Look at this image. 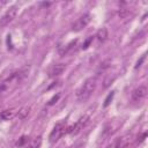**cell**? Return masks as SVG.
Returning a JSON list of instances; mask_svg holds the SVG:
<instances>
[{
	"label": "cell",
	"instance_id": "2",
	"mask_svg": "<svg viewBox=\"0 0 148 148\" xmlns=\"http://www.w3.org/2000/svg\"><path fill=\"white\" fill-rule=\"evenodd\" d=\"M96 86H97V80L96 77H89L87 79L83 84L81 86V88L77 90L76 92V97H77V101L79 102H86L91 95L92 92L95 91L96 89Z\"/></svg>",
	"mask_w": 148,
	"mask_h": 148
},
{
	"label": "cell",
	"instance_id": "10",
	"mask_svg": "<svg viewBox=\"0 0 148 148\" xmlns=\"http://www.w3.org/2000/svg\"><path fill=\"white\" fill-rule=\"evenodd\" d=\"M108 37H109V32L106 28H101L96 34V38L99 43H104L108 39Z\"/></svg>",
	"mask_w": 148,
	"mask_h": 148
},
{
	"label": "cell",
	"instance_id": "3",
	"mask_svg": "<svg viewBox=\"0 0 148 148\" xmlns=\"http://www.w3.org/2000/svg\"><path fill=\"white\" fill-rule=\"evenodd\" d=\"M66 130H67V127H66V123H65V121H59V123H57V124L54 125V127L52 128L50 135H49V141H50L51 143L57 142V141L66 133Z\"/></svg>",
	"mask_w": 148,
	"mask_h": 148
},
{
	"label": "cell",
	"instance_id": "9",
	"mask_svg": "<svg viewBox=\"0 0 148 148\" xmlns=\"http://www.w3.org/2000/svg\"><path fill=\"white\" fill-rule=\"evenodd\" d=\"M16 114L14 109H8V110H3L0 112V119L1 120H10L12 118H14Z\"/></svg>",
	"mask_w": 148,
	"mask_h": 148
},
{
	"label": "cell",
	"instance_id": "16",
	"mask_svg": "<svg viewBox=\"0 0 148 148\" xmlns=\"http://www.w3.org/2000/svg\"><path fill=\"white\" fill-rule=\"evenodd\" d=\"M127 14H128V10H127V9H120V10L118 12V15H119L121 18H123V17H125Z\"/></svg>",
	"mask_w": 148,
	"mask_h": 148
},
{
	"label": "cell",
	"instance_id": "4",
	"mask_svg": "<svg viewBox=\"0 0 148 148\" xmlns=\"http://www.w3.org/2000/svg\"><path fill=\"white\" fill-rule=\"evenodd\" d=\"M88 121H89V117L88 116H83V117H81L79 120H76V123L74 124V125H72L71 127H68L67 130H66V133H68V134H77V133H80L82 130H83V127L88 124Z\"/></svg>",
	"mask_w": 148,
	"mask_h": 148
},
{
	"label": "cell",
	"instance_id": "13",
	"mask_svg": "<svg viewBox=\"0 0 148 148\" xmlns=\"http://www.w3.org/2000/svg\"><path fill=\"white\" fill-rule=\"evenodd\" d=\"M29 110H30V108H28V106L22 108V109H21V110L17 112V117H18V118H21V119L25 118V117L29 114Z\"/></svg>",
	"mask_w": 148,
	"mask_h": 148
},
{
	"label": "cell",
	"instance_id": "18",
	"mask_svg": "<svg viewBox=\"0 0 148 148\" xmlns=\"http://www.w3.org/2000/svg\"><path fill=\"white\" fill-rule=\"evenodd\" d=\"M145 60V56H142L141 57V59L140 60H138V62H136V65H135V68H139L140 66H141V64H142V61Z\"/></svg>",
	"mask_w": 148,
	"mask_h": 148
},
{
	"label": "cell",
	"instance_id": "5",
	"mask_svg": "<svg viewBox=\"0 0 148 148\" xmlns=\"http://www.w3.org/2000/svg\"><path fill=\"white\" fill-rule=\"evenodd\" d=\"M17 14V7L16 6H10L6 13L2 15V17L0 18V27H6L7 24H9L16 16Z\"/></svg>",
	"mask_w": 148,
	"mask_h": 148
},
{
	"label": "cell",
	"instance_id": "7",
	"mask_svg": "<svg viewBox=\"0 0 148 148\" xmlns=\"http://www.w3.org/2000/svg\"><path fill=\"white\" fill-rule=\"evenodd\" d=\"M147 95V87L146 86H139L135 88L132 92V99L134 102H141Z\"/></svg>",
	"mask_w": 148,
	"mask_h": 148
},
{
	"label": "cell",
	"instance_id": "14",
	"mask_svg": "<svg viewBox=\"0 0 148 148\" xmlns=\"http://www.w3.org/2000/svg\"><path fill=\"white\" fill-rule=\"evenodd\" d=\"M113 95H114V92H113V91H111V92L108 95V97L105 98L104 104H103V106H104V108H106V106H108V105L111 103V101H112V98H113Z\"/></svg>",
	"mask_w": 148,
	"mask_h": 148
},
{
	"label": "cell",
	"instance_id": "1",
	"mask_svg": "<svg viewBox=\"0 0 148 148\" xmlns=\"http://www.w3.org/2000/svg\"><path fill=\"white\" fill-rule=\"evenodd\" d=\"M27 74H28V71L25 68L10 73L7 77H5L0 82V95H7L13 90H15L21 84V82L25 79Z\"/></svg>",
	"mask_w": 148,
	"mask_h": 148
},
{
	"label": "cell",
	"instance_id": "6",
	"mask_svg": "<svg viewBox=\"0 0 148 148\" xmlns=\"http://www.w3.org/2000/svg\"><path fill=\"white\" fill-rule=\"evenodd\" d=\"M90 22V15L89 14H83L81 15L72 25V30L73 31H81L82 29H84Z\"/></svg>",
	"mask_w": 148,
	"mask_h": 148
},
{
	"label": "cell",
	"instance_id": "15",
	"mask_svg": "<svg viewBox=\"0 0 148 148\" xmlns=\"http://www.w3.org/2000/svg\"><path fill=\"white\" fill-rule=\"evenodd\" d=\"M91 40H92V36H90V37H89V38H88V39L86 40V43H84V44L82 45V49H83V50H86V49H88V46L90 45V43H91Z\"/></svg>",
	"mask_w": 148,
	"mask_h": 148
},
{
	"label": "cell",
	"instance_id": "12",
	"mask_svg": "<svg viewBox=\"0 0 148 148\" xmlns=\"http://www.w3.org/2000/svg\"><path fill=\"white\" fill-rule=\"evenodd\" d=\"M40 145H42V138L38 136V138H36L34 141H31L30 145H29L27 148H39Z\"/></svg>",
	"mask_w": 148,
	"mask_h": 148
},
{
	"label": "cell",
	"instance_id": "11",
	"mask_svg": "<svg viewBox=\"0 0 148 148\" xmlns=\"http://www.w3.org/2000/svg\"><path fill=\"white\" fill-rule=\"evenodd\" d=\"M128 147V139L127 138H123L120 140H118L116 148H127Z\"/></svg>",
	"mask_w": 148,
	"mask_h": 148
},
{
	"label": "cell",
	"instance_id": "17",
	"mask_svg": "<svg viewBox=\"0 0 148 148\" xmlns=\"http://www.w3.org/2000/svg\"><path fill=\"white\" fill-rule=\"evenodd\" d=\"M58 98H59V95H56V96H54V97H53V98H52V99L49 102V105H52V104H54V103L58 101Z\"/></svg>",
	"mask_w": 148,
	"mask_h": 148
},
{
	"label": "cell",
	"instance_id": "19",
	"mask_svg": "<svg viewBox=\"0 0 148 148\" xmlns=\"http://www.w3.org/2000/svg\"><path fill=\"white\" fill-rule=\"evenodd\" d=\"M25 139H27L25 136H22V138H21V140H20L18 142H17V146H22V145H23V143L25 142Z\"/></svg>",
	"mask_w": 148,
	"mask_h": 148
},
{
	"label": "cell",
	"instance_id": "8",
	"mask_svg": "<svg viewBox=\"0 0 148 148\" xmlns=\"http://www.w3.org/2000/svg\"><path fill=\"white\" fill-rule=\"evenodd\" d=\"M65 69H66V65L65 64H62V62L54 64L49 68V76L50 77H57L60 74H62Z\"/></svg>",
	"mask_w": 148,
	"mask_h": 148
}]
</instances>
